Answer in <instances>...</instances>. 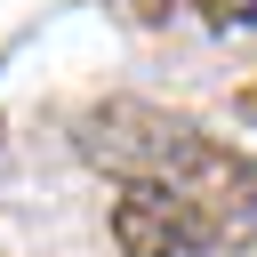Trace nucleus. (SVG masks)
Listing matches in <instances>:
<instances>
[{
    "label": "nucleus",
    "mask_w": 257,
    "mask_h": 257,
    "mask_svg": "<svg viewBox=\"0 0 257 257\" xmlns=\"http://www.w3.org/2000/svg\"><path fill=\"white\" fill-rule=\"evenodd\" d=\"M72 145H80L88 169H112L120 185H169V193H177L217 137L193 128L185 112L145 104V96H104V104H88V112L72 120Z\"/></svg>",
    "instance_id": "1"
},
{
    "label": "nucleus",
    "mask_w": 257,
    "mask_h": 257,
    "mask_svg": "<svg viewBox=\"0 0 257 257\" xmlns=\"http://www.w3.org/2000/svg\"><path fill=\"white\" fill-rule=\"evenodd\" d=\"M177 201H185V217H193L201 249H233V241H249V233H257V161H249V153H233V145H209V153H201V169L177 185Z\"/></svg>",
    "instance_id": "2"
},
{
    "label": "nucleus",
    "mask_w": 257,
    "mask_h": 257,
    "mask_svg": "<svg viewBox=\"0 0 257 257\" xmlns=\"http://www.w3.org/2000/svg\"><path fill=\"white\" fill-rule=\"evenodd\" d=\"M112 249L120 257H193L201 233H193V217H185V201L169 185H120V201H112Z\"/></svg>",
    "instance_id": "3"
},
{
    "label": "nucleus",
    "mask_w": 257,
    "mask_h": 257,
    "mask_svg": "<svg viewBox=\"0 0 257 257\" xmlns=\"http://www.w3.org/2000/svg\"><path fill=\"white\" fill-rule=\"evenodd\" d=\"M249 16H257V0H209V24L217 32H241Z\"/></svg>",
    "instance_id": "4"
},
{
    "label": "nucleus",
    "mask_w": 257,
    "mask_h": 257,
    "mask_svg": "<svg viewBox=\"0 0 257 257\" xmlns=\"http://www.w3.org/2000/svg\"><path fill=\"white\" fill-rule=\"evenodd\" d=\"M249 112H257V88H249Z\"/></svg>",
    "instance_id": "5"
}]
</instances>
